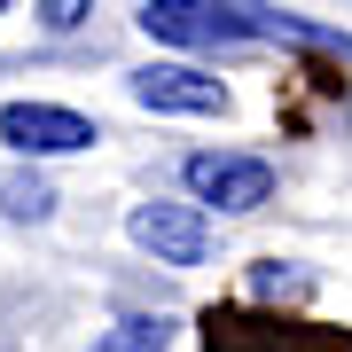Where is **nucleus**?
I'll list each match as a JSON object with an SVG mask.
<instances>
[{"mask_svg":"<svg viewBox=\"0 0 352 352\" xmlns=\"http://www.w3.org/2000/svg\"><path fill=\"white\" fill-rule=\"evenodd\" d=\"M141 32L164 47H321L352 63V32L282 16L266 0H141Z\"/></svg>","mask_w":352,"mask_h":352,"instance_id":"obj_1","label":"nucleus"},{"mask_svg":"<svg viewBox=\"0 0 352 352\" xmlns=\"http://www.w3.org/2000/svg\"><path fill=\"white\" fill-rule=\"evenodd\" d=\"M180 180H188L196 204H212V212H258L266 196H274V164L266 157H235V149H204L180 164Z\"/></svg>","mask_w":352,"mask_h":352,"instance_id":"obj_2","label":"nucleus"},{"mask_svg":"<svg viewBox=\"0 0 352 352\" xmlns=\"http://www.w3.org/2000/svg\"><path fill=\"white\" fill-rule=\"evenodd\" d=\"M0 141L16 157H71V149H94V118L55 110V102H8L0 110Z\"/></svg>","mask_w":352,"mask_h":352,"instance_id":"obj_3","label":"nucleus"},{"mask_svg":"<svg viewBox=\"0 0 352 352\" xmlns=\"http://www.w3.org/2000/svg\"><path fill=\"white\" fill-rule=\"evenodd\" d=\"M133 243L141 251H157L164 266H204L212 258V219H204V204H133Z\"/></svg>","mask_w":352,"mask_h":352,"instance_id":"obj_4","label":"nucleus"},{"mask_svg":"<svg viewBox=\"0 0 352 352\" xmlns=\"http://www.w3.org/2000/svg\"><path fill=\"white\" fill-rule=\"evenodd\" d=\"M133 102L141 110H164V118H219L227 110V87L196 63H149L133 71Z\"/></svg>","mask_w":352,"mask_h":352,"instance_id":"obj_5","label":"nucleus"},{"mask_svg":"<svg viewBox=\"0 0 352 352\" xmlns=\"http://www.w3.org/2000/svg\"><path fill=\"white\" fill-rule=\"evenodd\" d=\"M94 352H173V321L164 314H126L118 329H102Z\"/></svg>","mask_w":352,"mask_h":352,"instance_id":"obj_6","label":"nucleus"},{"mask_svg":"<svg viewBox=\"0 0 352 352\" xmlns=\"http://www.w3.org/2000/svg\"><path fill=\"white\" fill-rule=\"evenodd\" d=\"M0 212H8V219H47L55 212V188H47V180H8V188H0Z\"/></svg>","mask_w":352,"mask_h":352,"instance_id":"obj_7","label":"nucleus"},{"mask_svg":"<svg viewBox=\"0 0 352 352\" xmlns=\"http://www.w3.org/2000/svg\"><path fill=\"white\" fill-rule=\"evenodd\" d=\"M87 16H94V0H39V24L47 32H78Z\"/></svg>","mask_w":352,"mask_h":352,"instance_id":"obj_8","label":"nucleus"},{"mask_svg":"<svg viewBox=\"0 0 352 352\" xmlns=\"http://www.w3.org/2000/svg\"><path fill=\"white\" fill-rule=\"evenodd\" d=\"M344 126H352V102H344Z\"/></svg>","mask_w":352,"mask_h":352,"instance_id":"obj_9","label":"nucleus"},{"mask_svg":"<svg viewBox=\"0 0 352 352\" xmlns=\"http://www.w3.org/2000/svg\"><path fill=\"white\" fill-rule=\"evenodd\" d=\"M0 8H8V0H0Z\"/></svg>","mask_w":352,"mask_h":352,"instance_id":"obj_10","label":"nucleus"}]
</instances>
